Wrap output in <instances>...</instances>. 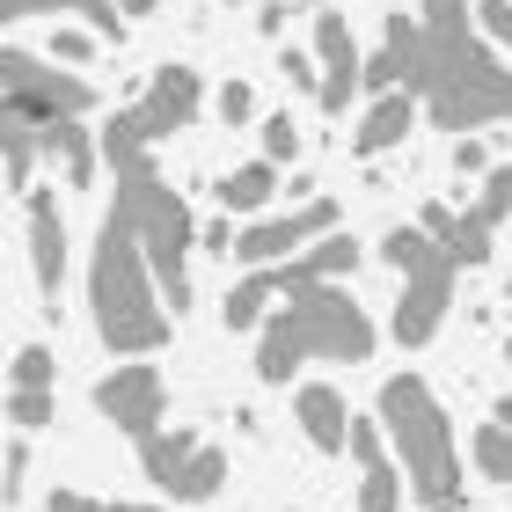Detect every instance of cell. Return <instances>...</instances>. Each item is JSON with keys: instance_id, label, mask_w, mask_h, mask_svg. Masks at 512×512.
Here are the masks:
<instances>
[{"instance_id": "obj_1", "label": "cell", "mask_w": 512, "mask_h": 512, "mask_svg": "<svg viewBox=\"0 0 512 512\" xmlns=\"http://www.w3.org/2000/svg\"><path fill=\"white\" fill-rule=\"evenodd\" d=\"M388 37L403 44L410 74L403 88L432 110L439 125H491L512 118V74L476 37V0H425V22L388 15Z\"/></svg>"}, {"instance_id": "obj_2", "label": "cell", "mask_w": 512, "mask_h": 512, "mask_svg": "<svg viewBox=\"0 0 512 512\" xmlns=\"http://www.w3.org/2000/svg\"><path fill=\"white\" fill-rule=\"evenodd\" d=\"M103 154H110V176H118V205H110V213L139 235V249H147V264H154V286H161V300H169V315H183V308H191V242H198L191 205L154 176L147 139L132 132V118H110Z\"/></svg>"}, {"instance_id": "obj_3", "label": "cell", "mask_w": 512, "mask_h": 512, "mask_svg": "<svg viewBox=\"0 0 512 512\" xmlns=\"http://www.w3.org/2000/svg\"><path fill=\"white\" fill-rule=\"evenodd\" d=\"M300 359H344V366L374 359V322L359 300H344L337 286H315L256 330V381L278 388L286 374H300Z\"/></svg>"}, {"instance_id": "obj_4", "label": "cell", "mask_w": 512, "mask_h": 512, "mask_svg": "<svg viewBox=\"0 0 512 512\" xmlns=\"http://www.w3.org/2000/svg\"><path fill=\"white\" fill-rule=\"evenodd\" d=\"M88 300H96V330L110 352H154V344H169V315L154 308L161 286H154V264L139 235L110 213L103 235H96V271H88Z\"/></svg>"}, {"instance_id": "obj_5", "label": "cell", "mask_w": 512, "mask_h": 512, "mask_svg": "<svg viewBox=\"0 0 512 512\" xmlns=\"http://www.w3.org/2000/svg\"><path fill=\"white\" fill-rule=\"evenodd\" d=\"M381 432H388V447L403 454V476H410L417 505H454L461 498L454 425H447V410L432 403V388L417 374H395L381 388Z\"/></svg>"}, {"instance_id": "obj_6", "label": "cell", "mask_w": 512, "mask_h": 512, "mask_svg": "<svg viewBox=\"0 0 512 512\" xmlns=\"http://www.w3.org/2000/svg\"><path fill=\"white\" fill-rule=\"evenodd\" d=\"M381 256L403 271V300H395V337L403 344H432L439 322H447V300H454V256L439 249L425 227H395L381 242Z\"/></svg>"}, {"instance_id": "obj_7", "label": "cell", "mask_w": 512, "mask_h": 512, "mask_svg": "<svg viewBox=\"0 0 512 512\" xmlns=\"http://www.w3.org/2000/svg\"><path fill=\"white\" fill-rule=\"evenodd\" d=\"M359 264V242H315V249H300L293 264H271V271H249L235 293H227V330H264V322L278 315V300H300V293H315V286H330V278H344Z\"/></svg>"}, {"instance_id": "obj_8", "label": "cell", "mask_w": 512, "mask_h": 512, "mask_svg": "<svg viewBox=\"0 0 512 512\" xmlns=\"http://www.w3.org/2000/svg\"><path fill=\"white\" fill-rule=\"evenodd\" d=\"M0 81H8V125H66V118H88V110H96V88L81 74H52V66H37L30 52L0 59Z\"/></svg>"}, {"instance_id": "obj_9", "label": "cell", "mask_w": 512, "mask_h": 512, "mask_svg": "<svg viewBox=\"0 0 512 512\" xmlns=\"http://www.w3.org/2000/svg\"><path fill=\"white\" fill-rule=\"evenodd\" d=\"M330 227H337V205H330V198H308V205L286 213V220H249L242 242H235V256H242L249 271H271V264H293L300 242L330 235Z\"/></svg>"}, {"instance_id": "obj_10", "label": "cell", "mask_w": 512, "mask_h": 512, "mask_svg": "<svg viewBox=\"0 0 512 512\" xmlns=\"http://www.w3.org/2000/svg\"><path fill=\"white\" fill-rule=\"evenodd\" d=\"M198 103H205L198 66H176V59H169V66H161V74L147 81V96H139V103L125 110V118H132V132L154 147V139H169V132L191 125V118H198Z\"/></svg>"}, {"instance_id": "obj_11", "label": "cell", "mask_w": 512, "mask_h": 512, "mask_svg": "<svg viewBox=\"0 0 512 512\" xmlns=\"http://www.w3.org/2000/svg\"><path fill=\"white\" fill-rule=\"evenodd\" d=\"M96 410H103L125 439H154L169 395H161V374H154V366H118V374L96 381Z\"/></svg>"}, {"instance_id": "obj_12", "label": "cell", "mask_w": 512, "mask_h": 512, "mask_svg": "<svg viewBox=\"0 0 512 512\" xmlns=\"http://www.w3.org/2000/svg\"><path fill=\"white\" fill-rule=\"evenodd\" d=\"M315 59H322V96L315 103L337 118V110L366 88V52L352 44V30H344L337 8H315Z\"/></svg>"}, {"instance_id": "obj_13", "label": "cell", "mask_w": 512, "mask_h": 512, "mask_svg": "<svg viewBox=\"0 0 512 512\" xmlns=\"http://www.w3.org/2000/svg\"><path fill=\"white\" fill-rule=\"evenodd\" d=\"M352 454H359V512H403V469L388 461V432L381 425H352Z\"/></svg>"}, {"instance_id": "obj_14", "label": "cell", "mask_w": 512, "mask_h": 512, "mask_svg": "<svg viewBox=\"0 0 512 512\" xmlns=\"http://www.w3.org/2000/svg\"><path fill=\"white\" fill-rule=\"evenodd\" d=\"M512 213V161L505 169H491V183L476 191V205L461 213V227H454V242H447V256L454 264H483L491 256V235H498V220Z\"/></svg>"}, {"instance_id": "obj_15", "label": "cell", "mask_w": 512, "mask_h": 512, "mask_svg": "<svg viewBox=\"0 0 512 512\" xmlns=\"http://www.w3.org/2000/svg\"><path fill=\"white\" fill-rule=\"evenodd\" d=\"M30 264H37V286L59 293V278H66V220H59L52 191H30Z\"/></svg>"}, {"instance_id": "obj_16", "label": "cell", "mask_w": 512, "mask_h": 512, "mask_svg": "<svg viewBox=\"0 0 512 512\" xmlns=\"http://www.w3.org/2000/svg\"><path fill=\"white\" fill-rule=\"evenodd\" d=\"M293 410H300V432H308L322 454H344V447H352V425H359V417L344 410V395H337V388H300V403H293Z\"/></svg>"}, {"instance_id": "obj_17", "label": "cell", "mask_w": 512, "mask_h": 512, "mask_svg": "<svg viewBox=\"0 0 512 512\" xmlns=\"http://www.w3.org/2000/svg\"><path fill=\"white\" fill-rule=\"evenodd\" d=\"M417 125V96H410V88H395V96H381L374 110H366V125L352 132V154H366V161H374V154H388L395 147V139H403Z\"/></svg>"}, {"instance_id": "obj_18", "label": "cell", "mask_w": 512, "mask_h": 512, "mask_svg": "<svg viewBox=\"0 0 512 512\" xmlns=\"http://www.w3.org/2000/svg\"><path fill=\"white\" fill-rule=\"evenodd\" d=\"M0 15L8 22H30V15H88V30L118 44L125 37V15H118V0H0Z\"/></svg>"}, {"instance_id": "obj_19", "label": "cell", "mask_w": 512, "mask_h": 512, "mask_svg": "<svg viewBox=\"0 0 512 512\" xmlns=\"http://www.w3.org/2000/svg\"><path fill=\"white\" fill-rule=\"evenodd\" d=\"M198 454H205V439H198V432H183V425H176V432H154V439H139V469H147V476L161 483V491H169V483H176L183 469H191Z\"/></svg>"}, {"instance_id": "obj_20", "label": "cell", "mask_w": 512, "mask_h": 512, "mask_svg": "<svg viewBox=\"0 0 512 512\" xmlns=\"http://www.w3.org/2000/svg\"><path fill=\"white\" fill-rule=\"evenodd\" d=\"M278 191V161H242L235 176H220V205L227 213H264Z\"/></svg>"}, {"instance_id": "obj_21", "label": "cell", "mask_w": 512, "mask_h": 512, "mask_svg": "<svg viewBox=\"0 0 512 512\" xmlns=\"http://www.w3.org/2000/svg\"><path fill=\"white\" fill-rule=\"evenodd\" d=\"M37 132H44V147L59 154L66 183H88V176H96V139L81 132V118H66V125H37Z\"/></svg>"}, {"instance_id": "obj_22", "label": "cell", "mask_w": 512, "mask_h": 512, "mask_svg": "<svg viewBox=\"0 0 512 512\" xmlns=\"http://www.w3.org/2000/svg\"><path fill=\"white\" fill-rule=\"evenodd\" d=\"M220 483H227V454L220 447H205L191 469H183L176 483H169V498H183V505H205V498H220Z\"/></svg>"}, {"instance_id": "obj_23", "label": "cell", "mask_w": 512, "mask_h": 512, "mask_svg": "<svg viewBox=\"0 0 512 512\" xmlns=\"http://www.w3.org/2000/svg\"><path fill=\"white\" fill-rule=\"evenodd\" d=\"M0 139H8V183H15V191H30V183H37V147H44V132H37V125H8Z\"/></svg>"}, {"instance_id": "obj_24", "label": "cell", "mask_w": 512, "mask_h": 512, "mask_svg": "<svg viewBox=\"0 0 512 512\" xmlns=\"http://www.w3.org/2000/svg\"><path fill=\"white\" fill-rule=\"evenodd\" d=\"M476 469L491 476V483H512V432L505 425H483L476 432Z\"/></svg>"}, {"instance_id": "obj_25", "label": "cell", "mask_w": 512, "mask_h": 512, "mask_svg": "<svg viewBox=\"0 0 512 512\" xmlns=\"http://www.w3.org/2000/svg\"><path fill=\"white\" fill-rule=\"evenodd\" d=\"M8 417L15 425H52V388H8Z\"/></svg>"}, {"instance_id": "obj_26", "label": "cell", "mask_w": 512, "mask_h": 512, "mask_svg": "<svg viewBox=\"0 0 512 512\" xmlns=\"http://www.w3.org/2000/svg\"><path fill=\"white\" fill-rule=\"evenodd\" d=\"M15 388H52V352L44 344H22L15 352Z\"/></svg>"}, {"instance_id": "obj_27", "label": "cell", "mask_w": 512, "mask_h": 512, "mask_svg": "<svg viewBox=\"0 0 512 512\" xmlns=\"http://www.w3.org/2000/svg\"><path fill=\"white\" fill-rule=\"evenodd\" d=\"M476 30L491 44H512V0H476Z\"/></svg>"}, {"instance_id": "obj_28", "label": "cell", "mask_w": 512, "mask_h": 512, "mask_svg": "<svg viewBox=\"0 0 512 512\" xmlns=\"http://www.w3.org/2000/svg\"><path fill=\"white\" fill-rule=\"evenodd\" d=\"M278 66H286V81H293V88H308V96H322V59H315V52H286Z\"/></svg>"}, {"instance_id": "obj_29", "label": "cell", "mask_w": 512, "mask_h": 512, "mask_svg": "<svg viewBox=\"0 0 512 512\" xmlns=\"http://www.w3.org/2000/svg\"><path fill=\"white\" fill-rule=\"evenodd\" d=\"M293 154H300L293 118H271V125H264V161H293Z\"/></svg>"}, {"instance_id": "obj_30", "label": "cell", "mask_w": 512, "mask_h": 512, "mask_svg": "<svg viewBox=\"0 0 512 512\" xmlns=\"http://www.w3.org/2000/svg\"><path fill=\"white\" fill-rule=\"evenodd\" d=\"M220 118H227V125H249V118H256L249 81H227V88H220Z\"/></svg>"}, {"instance_id": "obj_31", "label": "cell", "mask_w": 512, "mask_h": 512, "mask_svg": "<svg viewBox=\"0 0 512 512\" xmlns=\"http://www.w3.org/2000/svg\"><path fill=\"white\" fill-rule=\"evenodd\" d=\"M52 52H59L66 66H81L88 52H96V37H88V30H52Z\"/></svg>"}, {"instance_id": "obj_32", "label": "cell", "mask_w": 512, "mask_h": 512, "mask_svg": "<svg viewBox=\"0 0 512 512\" xmlns=\"http://www.w3.org/2000/svg\"><path fill=\"white\" fill-rule=\"evenodd\" d=\"M198 242H205V249H213V256H235V242H242V227H235V220H227V213H220V220H213V227H205V235H198Z\"/></svg>"}, {"instance_id": "obj_33", "label": "cell", "mask_w": 512, "mask_h": 512, "mask_svg": "<svg viewBox=\"0 0 512 512\" xmlns=\"http://www.w3.org/2000/svg\"><path fill=\"white\" fill-rule=\"evenodd\" d=\"M454 169H461V176L491 169V147H483V139H454Z\"/></svg>"}, {"instance_id": "obj_34", "label": "cell", "mask_w": 512, "mask_h": 512, "mask_svg": "<svg viewBox=\"0 0 512 512\" xmlns=\"http://www.w3.org/2000/svg\"><path fill=\"white\" fill-rule=\"evenodd\" d=\"M417 227H425V235H432L439 249H447V242H454V227H461V220L447 213V205H425V220H417Z\"/></svg>"}, {"instance_id": "obj_35", "label": "cell", "mask_w": 512, "mask_h": 512, "mask_svg": "<svg viewBox=\"0 0 512 512\" xmlns=\"http://www.w3.org/2000/svg\"><path fill=\"white\" fill-rule=\"evenodd\" d=\"M22 476H30V454H22V447H8V505L22 498Z\"/></svg>"}, {"instance_id": "obj_36", "label": "cell", "mask_w": 512, "mask_h": 512, "mask_svg": "<svg viewBox=\"0 0 512 512\" xmlns=\"http://www.w3.org/2000/svg\"><path fill=\"white\" fill-rule=\"evenodd\" d=\"M256 30H264V37L286 30V0H264V8H256Z\"/></svg>"}, {"instance_id": "obj_37", "label": "cell", "mask_w": 512, "mask_h": 512, "mask_svg": "<svg viewBox=\"0 0 512 512\" xmlns=\"http://www.w3.org/2000/svg\"><path fill=\"white\" fill-rule=\"evenodd\" d=\"M44 512H103V505L81 498V491H52V505H44Z\"/></svg>"}, {"instance_id": "obj_38", "label": "cell", "mask_w": 512, "mask_h": 512, "mask_svg": "<svg viewBox=\"0 0 512 512\" xmlns=\"http://www.w3.org/2000/svg\"><path fill=\"white\" fill-rule=\"evenodd\" d=\"M498 425H505V432H512V395H505V403H498Z\"/></svg>"}, {"instance_id": "obj_39", "label": "cell", "mask_w": 512, "mask_h": 512, "mask_svg": "<svg viewBox=\"0 0 512 512\" xmlns=\"http://www.w3.org/2000/svg\"><path fill=\"white\" fill-rule=\"evenodd\" d=\"M118 8H132V15H147V8H154V0H118Z\"/></svg>"}, {"instance_id": "obj_40", "label": "cell", "mask_w": 512, "mask_h": 512, "mask_svg": "<svg viewBox=\"0 0 512 512\" xmlns=\"http://www.w3.org/2000/svg\"><path fill=\"white\" fill-rule=\"evenodd\" d=\"M103 512H154V505H103Z\"/></svg>"}, {"instance_id": "obj_41", "label": "cell", "mask_w": 512, "mask_h": 512, "mask_svg": "<svg viewBox=\"0 0 512 512\" xmlns=\"http://www.w3.org/2000/svg\"><path fill=\"white\" fill-rule=\"evenodd\" d=\"M425 512H454V505H425Z\"/></svg>"}, {"instance_id": "obj_42", "label": "cell", "mask_w": 512, "mask_h": 512, "mask_svg": "<svg viewBox=\"0 0 512 512\" xmlns=\"http://www.w3.org/2000/svg\"><path fill=\"white\" fill-rule=\"evenodd\" d=\"M505 359H512V344H505Z\"/></svg>"}]
</instances>
